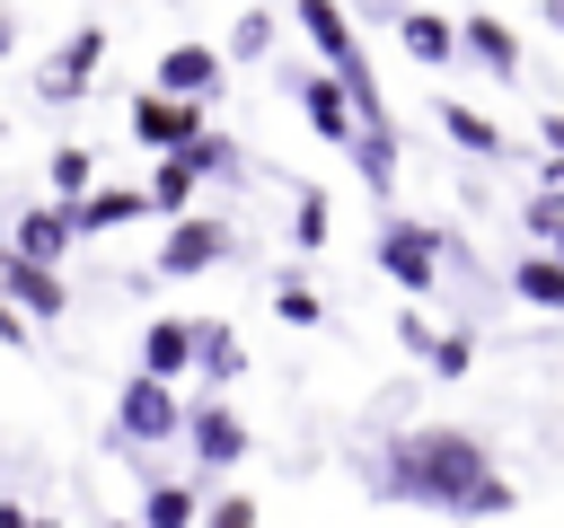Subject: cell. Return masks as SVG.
Wrapping results in <instances>:
<instances>
[{
  "label": "cell",
  "mask_w": 564,
  "mask_h": 528,
  "mask_svg": "<svg viewBox=\"0 0 564 528\" xmlns=\"http://www.w3.org/2000/svg\"><path fill=\"white\" fill-rule=\"evenodd\" d=\"M388 493L405 502H432V510H511V484L485 466V449L467 431H405L388 449Z\"/></svg>",
  "instance_id": "obj_1"
},
{
  "label": "cell",
  "mask_w": 564,
  "mask_h": 528,
  "mask_svg": "<svg viewBox=\"0 0 564 528\" xmlns=\"http://www.w3.org/2000/svg\"><path fill=\"white\" fill-rule=\"evenodd\" d=\"M0 299L26 308V317H62V308H70V290L53 282V264H35V255H18V246H0Z\"/></svg>",
  "instance_id": "obj_2"
},
{
  "label": "cell",
  "mask_w": 564,
  "mask_h": 528,
  "mask_svg": "<svg viewBox=\"0 0 564 528\" xmlns=\"http://www.w3.org/2000/svg\"><path fill=\"white\" fill-rule=\"evenodd\" d=\"M194 132H203V106H194V97H167V88H159V97H132V141H141V150H176V141H194Z\"/></svg>",
  "instance_id": "obj_3"
},
{
  "label": "cell",
  "mask_w": 564,
  "mask_h": 528,
  "mask_svg": "<svg viewBox=\"0 0 564 528\" xmlns=\"http://www.w3.org/2000/svg\"><path fill=\"white\" fill-rule=\"evenodd\" d=\"M379 264H388L405 290H432V273H441V238H432V229H414V220H388Z\"/></svg>",
  "instance_id": "obj_4"
},
{
  "label": "cell",
  "mask_w": 564,
  "mask_h": 528,
  "mask_svg": "<svg viewBox=\"0 0 564 528\" xmlns=\"http://www.w3.org/2000/svg\"><path fill=\"white\" fill-rule=\"evenodd\" d=\"M220 255H229V229H220V220H176L167 246H159V273H203V264H220Z\"/></svg>",
  "instance_id": "obj_5"
},
{
  "label": "cell",
  "mask_w": 564,
  "mask_h": 528,
  "mask_svg": "<svg viewBox=\"0 0 564 528\" xmlns=\"http://www.w3.org/2000/svg\"><path fill=\"white\" fill-rule=\"evenodd\" d=\"M97 53H106V35H97V26H79V35L44 62V79H35V88H44L53 106H62V97H79V88H88V70H97Z\"/></svg>",
  "instance_id": "obj_6"
},
{
  "label": "cell",
  "mask_w": 564,
  "mask_h": 528,
  "mask_svg": "<svg viewBox=\"0 0 564 528\" xmlns=\"http://www.w3.org/2000/svg\"><path fill=\"white\" fill-rule=\"evenodd\" d=\"M123 431H132V440H167V431H176V396H167V378L141 370V378L123 387Z\"/></svg>",
  "instance_id": "obj_7"
},
{
  "label": "cell",
  "mask_w": 564,
  "mask_h": 528,
  "mask_svg": "<svg viewBox=\"0 0 564 528\" xmlns=\"http://www.w3.org/2000/svg\"><path fill=\"white\" fill-rule=\"evenodd\" d=\"M159 88H167V97H203V88H220V53H212V44H176V53H159Z\"/></svg>",
  "instance_id": "obj_8"
},
{
  "label": "cell",
  "mask_w": 564,
  "mask_h": 528,
  "mask_svg": "<svg viewBox=\"0 0 564 528\" xmlns=\"http://www.w3.org/2000/svg\"><path fill=\"white\" fill-rule=\"evenodd\" d=\"M300 26L317 35V53H326L335 70H352V62H361V44H352V18H344V0H300Z\"/></svg>",
  "instance_id": "obj_9"
},
{
  "label": "cell",
  "mask_w": 564,
  "mask_h": 528,
  "mask_svg": "<svg viewBox=\"0 0 564 528\" xmlns=\"http://www.w3.org/2000/svg\"><path fill=\"white\" fill-rule=\"evenodd\" d=\"M300 106H308V123H317L326 141H344V150H352V106H344V79H300Z\"/></svg>",
  "instance_id": "obj_10"
},
{
  "label": "cell",
  "mask_w": 564,
  "mask_h": 528,
  "mask_svg": "<svg viewBox=\"0 0 564 528\" xmlns=\"http://www.w3.org/2000/svg\"><path fill=\"white\" fill-rule=\"evenodd\" d=\"M194 449H203V466H229V458L247 449V422H238L229 405H203V414H194Z\"/></svg>",
  "instance_id": "obj_11"
},
{
  "label": "cell",
  "mask_w": 564,
  "mask_h": 528,
  "mask_svg": "<svg viewBox=\"0 0 564 528\" xmlns=\"http://www.w3.org/2000/svg\"><path fill=\"white\" fill-rule=\"evenodd\" d=\"M185 361H194V326L159 317V326H150V343H141V370H150V378H176Z\"/></svg>",
  "instance_id": "obj_12"
},
{
  "label": "cell",
  "mask_w": 564,
  "mask_h": 528,
  "mask_svg": "<svg viewBox=\"0 0 564 528\" xmlns=\"http://www.w3.org/2000/svg\"><path fill=\"white\" fill-rule=\"evenodd\" d=\"M123 220H141V194H132V185H115V194H88V202H70V229H123Z\"/></svg>",
  "instance_id": "obj_13"
},
{
  "label": "cell",
  "mask_w": 564,
  "mask_h": 528,
  "mask_svg": "<svg viewBox=\"0 0 564 528\" xmlns=\"http://www.w3.org/2000/svg\"><path fill=\"white\" fill-rule=\"evenodd\" d=\"M62 246H70V211H26V220H18V255L53 264Z\"/></svg>",
  "instance_id": "obj_14"
},
{
  "label": "cell",
  "mask_w": 564,
  "mask_h": 528,
  "mask_svg": "<svg viewBox=\"0 0 564 528\" xmlns=\"http://www.w3.org/2000/svg\"><path fill=\"white\" fill-rule=\"evenodd\" d=\"M458 35H467V44H476L494 70H520V44H511V26H502V18H467Z\"/></svg>",
  "instance_id": "obj_15"
},
{
  "label": "cell",
  "mask_w": 564,
  "mask_h": 528,
  "mask_svg": "<svg viewBox=\"0 0 564 528\" xmlns=\"http://www.w3.org/2000/svg\"><path fill=\"white\" fill-rule=\"evenodd\" d=\"M511 282H520V299H538V308H564V264H555V255H529Z\"/></svg>",
  "instance_id": "obj_16"
},
{
  "label": "cell",
  "mask_w": 564,
  "mask_h": 528,
  "mask_svg": "<svg viewBox=\"0 0 564 528\" xmlns=\"http://www.w3.org/2000/svg\"><path fill=\"white\" fill-rule=\"evenodd\" d=\"M449 44H458V35H449V26L432 18V9H414V18H405V53H414V62H441Z\"/></svg>",
  "instance_id": "obj_17"
},
{
  "label": "cell",
  "mask_w": 564,
  "mask_h": 528,
  "mask_svg": "<svg viewBox=\"0 0 564 528\" xmlns=\"http://www.w3.org/2000/svg\"><path fill=\"white\" fill-rule=\"evenodd\" d=\"M150 202H159V211H185V202H194V167H185V158H167V167L150 176Z\"/></svg>",
  "instance_id": "obj_18"
},
{
  "label": "cell",
  "mask_w": 564,
  "mask_h": 528,
  "mask_svg": "<svg viewBox=\"0 0 564 528\" xmlns=\"http://www.w3.org/2000/svg\"><path fill=\"white\" fill-rule=\"evenodd\" d=\"M194 352H203V370H212V378H229V370H238V334H229V326H194Z\"/></svg>",
  "instance_id": "obj_19"
},
{
  "label": "cell",
  "mask_w": 564,
  "mask_h": 528,
  "mask_svg": "<svg viewBox=\"0 0 564 528\" xmlns=\"http://www.w3.org/2000/svg\"><path fill=\"white\" fill-rule=\"evenodd\" d=\"M141 519H150V528H185V519H194V493H185V484H159V493L141 502Z\"/></svg>",
  "instance_id": "obj_20"
},
{
  "label": "cell",
  "mask_w": 564,
  "mask_h": 528,
  "mask_svg": "<svg viewBox=\"0 0 564 528\" xmlns=\"http://www.w3.org/2000/svg\"><path fill=\"white\" fill-rule=\"evenodd\" d=\"M441 123H449V132H458L467 150H502V132H494V123H485L476 106H441Z\"/></svg>",
  "instance_id": "obj_21"
},
{
  "label": "cell",
  "mask_w": 564,
  "mask_h": 528,
  "mask_svg": "<svg viewBox=\"0 0 564 528\" xmlns=\"http://www.w3.org/2000/svg\"><path fill=\"white\" fill-rule=\"evenodd\" d=\"M361 176H370L379 194H388V176H397V158H388V132H379V123L361 132Z\"/></svg>",
  "instance_id": "obj_22"
},
{
  "label": "cell",
  "mask_w": 564,
  "mask_h": 528,
  "mask_svg": "<svg viewBox=\"0 0 564 528\" xmlns=\"http://www.w3.org/2000/svg\"><path fill=\"white\" fill-rule=\"evenodd\" d=\"M53 185L79 202V194H88V150H53Z\"/></svg>",
  "instance_id": "obj_23"
},
{
  "label": "cell",
  "mask_w": 564,
  "mask_h": 528,
  "mask_svg": "<svg viewBox=\"0 0 564 528\" xmlns=\"http://www.w3.org/2000/svg\"><path fill=\"white\" fill-rule=\"evenodd\" d=\"M423 352H432V370H441V378H458V370H467V334H432Z\"/></svg>",
  "instance_id": "obj_24"
},
{
  "label": "cell",
  "mask_w": 564,
  "mask_h": 528,
  "mask_svg": "<svg viewBox=\"0 0 564 528\" xmlns=\"http://www.w3.org/2000/svg\"><path fill=\"white\" fill-rule=\"evenodd\" d=\"M212 528H256V502H247V493H220V502H212Z\"/></svg>",
  "instance_id": "obj_25"
},
{
  "label": "cell",
  "mask_w": 564,
  "mask_h": 528,
  "mask_svg": "<svg viewBox=\"0 0 564 528\" xmlns=\"http://www.w3.org/2000/svg\"><path fill=\"white\" fill-rule=\"evenodd\" d=\"M264 35H273V26H264V9H247V18H238V35H229V44H238V53H264Z\"/></svg>",
  "instance_id": "obj_26"
},
{
  "label": "cell",
  "mask_w": 564,
  "mask_h": 528,
  "mask_svg": "<svg viewBox=\"0 0 564 528\" xmlns=\"http://www.w3.org/2000/svg\"><path fill=\"white\" fill-rule=\"evenodd\" d=\"M317 238H326V202H317V194H300V246H317Z\"/></svg>",
  "instance_id": "obj_27"
},
{
  "label": "cell",
  "mask_w": 564,
  "mask_h": 528,
  "mask_svg": "<svg viewBox=\"0 0 564 528\" xmlns=\"http://www.w3.org/2000/svg\"><path fill=\"white\" fill-rule=\"evenodd\" d=\"M282 317L291 326H317V290H282Z\"/></svg>",
  "instance_id": "obj_28"
},
{
  "label": "cell",
  "mask_w": 564,
  "mask_h": 528,
  "mask_svg": "<svg viewBox=\"0 0 564 528\" xmlns=\"http://www.w3.org/2000/svg\"><path fill=\"white\" fill-rule=\"evenodd\" d=\"M0 343H26V317H18L9 299H0Z\"/></svg>",
  "instance_id": "obj_29"
},
{
  "label": "cell",
  "mask_w": 564,
  "mask_h": 528,
  "mask_svg": "<svg viewBox=\"0 0 564 528\" xmlns=\"http://www.w3.org/2000/svg\"><path fill=\"white\" fill-rule=\"evenodd\" d=\"M546 194H555V202H564V150H555V158H546Z\"/></svg>",
  "instance_id": "obj_30"
},
{
  "label": "cell",
  "mask_w": 564,
  "mask_h": 528,
  "mask_svg": "<svg viewBox=\"0 0 564 528\" xmlns=\"http://www.w3.org/2000/svg\"><path fill=\"white\" fill-rule=\"evenodd\" d=\"M0 528H35V519H26V510H18V502H0Z\"/></svg>",
  "instance_id": "obj_31"
},
{
  "label": "cell",
  "mask_w": 564,
  "mask_h": 528,
  "mask_svg": "<svg viewBox=\"0 0 564 528\" xmlns=\"http://www.w3.org/2000/svg\"><path fill=\"white\" fill-rule=\"evenodd\" d=\"M546 141H555V150H564V114H546Z\"/></svg>",
  "instance_id": "obj_32"
},
{
  "label": "cell",
  "mask_w": 564,
  "mask_h": 528,
  "mask_svg": "<svg viewBox=\"0 0 564 528\" xmlns=\"http://www.w3.org/2000/svg\"><path fill=\"white\" fill-rule=\"evenodd\" d=\"M546 26H555V35H564V0H546Z\"/></svg>",
  "instance_id": "obj_33"
},
{
  "label": "cell",
  "mask_w": 564,
  "mask_h": 528,
  "mask_svg": "<svg viewBox=\"0 0 564 528\" xmlns=\"http://www.w3.org/2000/svg\"><path fill=\"white\" fill-rule=\"evenodd\" d=\"M0 53H9V18H0Z\"/></svg>",
  "instance_id": "obj_34"
}]
</instances>
